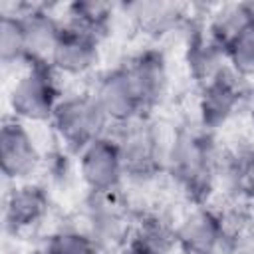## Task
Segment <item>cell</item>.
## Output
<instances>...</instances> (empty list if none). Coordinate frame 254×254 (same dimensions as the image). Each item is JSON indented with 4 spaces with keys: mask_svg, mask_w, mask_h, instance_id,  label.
I'll list each match as a JSON object with an SVG mask.
<instances>
[{
    "mask_svg": "<svg viewBox=\"0 0 254 254\" xmlns=\"http://www.w3.org/2000/svg\"><path fill=\"white\" fill-rule=\"evenodd\" d=\"M165 171L194 206L204 204L220 175V157L208 131L200 127L179 129L169 141Z\"/></svg>",
    "mask_w": 254,
    "mask_h": 254,
    "instance_id": "cell-1",
    "label": "cell"
},
{
    "mask_svg": "<svg viewBox=\"0 0 254 254\" xmlns=\"http://www.w3.org/2000/svg\"><path fill=\"white\" fill-rule=\"evenodd\" d=\"M113 139L119 145L125 179L143 183L155 179L161 171H165L169 143L163 141L157 125L147 115L119 125Z\"/></svg>",
    "mask_w": 254,
    "mask_h": 254,
    "instance_id": "cell-2",
    "label": "cell"
},
{
    "mask_svg": "<svg viewBox=\"0 0 254 254\" xmlns=\"http://www.w3.org/2000/svg\"><path fill=\"white\" fill-rule=\"evenodd\" d=\"M135 218L121 190L87 194L83 230L101 254H117L127 246Z\"/></svg>",
    "mask_w": 254,
    "mask_h": 254,
    "instance_id": "cell-3",
    "label": "cell"
},
{
    "mask_svg": "<svg viewBox=\"0 0 254 254\" xmlns=\"http://www.w3.org/2000/svg\"><path fill=\"white\" fill-rule=\"evenodd\" d=\"M50 123L62 145L75 155L95 139L107 135V125H111L91 91L64 95Z\"/></svg>",
    "mask_w": 254,
    "mask_h": 254,
    "instance_id": "cell-4",
    "label": "cell"
},
{
    "mask_svg": "<svg viewBox=\"0 0 254 254\" xmlns=\"http://www.w3.org/2000/svg\"><path fill=\"white\" fill-rule=\"evenodd\" d=\"M62 97L54 67L30 64L10 89V109L18 121L42 123L52 119Z\"/></svg>",
    "mask_w": 254,
    "mask_h": 254,
    "instance_id": "cell-5",
    "label": "cell"
},
{
    "mask_svg": "<svg viewBox=\"0 0 254 254\" xmlns=\"http://www.w3.org/2000/svg\"><path fill=\"white\" fill-rule=\"evenodd\" d=\"M250 85L238 73L230 69V65L216 75L210 83L200 87L198 95V123L204 131H214L230 121V117L238 111V107L248 99Z\"/></svg>",
    "mask_w": 254,
    "mask_h": 254,
    "instance_id": "cell-6",
    "label": "cell"
},
{
    "mask_svg": "<svg viewBox=\"0 0 254 254\" xmlns=\"http://www.w3.org/2000/svg\"><path fill=\"white\" fill-rule=\"evenodd\" d=\"M228 228L220 212L204 204L192 206L175 224V242L183 254H220Z\"/></svg>",
    "mask_w": 254,
    "mask_h": 254,
    "instance_id": "cell-7",
    "label": "cell"
},
{
    "mask_svg": "<svg viewBox=\"0 0 254 254\" xmlns=\"http://www.w3.org/2000/svg\"><path fill=\"white\" fill-rule=\"evenodd\" d=\"M77 173L87 192L121 190L125 167L113 135H103L77 155Z\"/></svg>",
    "mask_w": 254,
    "mask_h": 254,
    "instance_id": "cell-8",
    "label": "cell"
},
{
    "mask_svg": "<svg viewBox=\"0 0 254 254\" xmlns=\"http://www.w3.org/2000/svg\"><path fill=\"white\" fill-rule=\"evenodd\" d=\"M93 97L111 125L119 127L129 121L147 115L143 101L133 85V79L125 65L107 69L101 73L93 87Z\"/></svg>",
    "mask_w": 254,
    "mask_h": 254,
    "instance_id": "cell-9",
    "label": "cell"
},
{
    "mask_svg": "<svg viewBox=\"0 0 254 254\" xmlns=\"http://www.w3.org/2000/svg\"><path fill=\"white\" fill-rule=\"evenodd\" d=\"M42 163V153L32 133L18 119H6L0 127V169L6 181L26 183Z\"/></svg>",
    "mask_w": 254,
    "mask_h": 254,
    "instance_id": "cell-10",
    "label": "cell"
},
{
    "mask_svg": "<svg viewBox=\"0 0 254 254\" xmlns=\"http://www.w3.org/2000/svg\"><path fill=\"white\" fill-rule=\"evenodd\" d=\"M99 60V40L65 24L62 36L56 44V50L52 54L50 65L56 73L62 75H85L89 73Z\"/></svg>",
    "mask_w": 254,
    "mask_h": 254,
    "instance_id": "cell-11",
    "label": "cell"
},
{
    "mask_svg": "<svg viewBox=\"0 0 254 254\" xmlns=\"http://www.w3.org/2000/svg\"><path fill=\"white\" fill-rule=\"evenodd\" d=\"M125 67L133 79L145 111L149 113L165 99L169 89V67L165 54L157 48H145L137 52L129 64H125Z\"/></svg>",
    "mask_w": 254,
    "mask_h": 254,
    "instance_id": "cell-12",
    "label": "cell"
},
{
    "mask_svg": "<svg viewBox=\"0 0 254 254\" xmlns=\"http://www.w3.org/2000/svg\"><path fill=\"white\" fill-rule=\"evenodd\" d=\"M50 208L46 187L38 183H18L4 200V226L12 234H22L40 224Z\"/></svg>",
    "mask_w": 254,
    "mask_h": 254,
    "instance_id": "cell-13",
    "label": "cell"
},
{
    "mask_svg": "<svg viewBox=\"0 0 254 254\" xmlns=\"http://www.w3.org/2000/svg\"><path fill=\"white\" fill-rule=\"evenodd\" d=\"M18 14L24 22L26 32V65H50L52 54L64 30V20L56 18L42 6H28L24 10H18Z\"/></svg>",
    "mask_w": 254,
    "mask_h": 254,
    "instance_id": "cell-14",
    "label": "cell"
},
{
    "mask_svg": "<svg viewBox=\"0 0 254 254\" xmlns=\"http://www.w3.org/2000/svg\"><path fill=\"white\" fill-rule=\"evenodd\" d=\"M175 224L161 212H143L135 218L125 250L129 254H171L177 248Z\"/></svg>",
    "mask_w": 254,
    "mask_h": 254,
    "instance_id": "cell-15",
    "label": "cell"
},
{
    "mask_svg": "<svg viewBox=\"0 0 254 254\" xmlns=\"http://www.w3.org/2000/svg\"><path fill=\"white\" fill-rule=\"evenodd\" d=\"M187 67L190 77L198 83V87L210 83L216 75H220L226 67V52L222 46H218L206 30L194 32L187 44Z\"/></svg>",
    "mask_w": 254,
    "mask_h": 254,
    "instance_id": "cell-16",
    "label": "cell"
},
{
    "mask_svg": "<svg viewBox=\"0 0 254 254\" xmlns=\"http://www.w3.org/2000/svg\"><path fill=\"white\" fill-rule=\"evenodd\" d=\"M252 24H254V2H234V4L218 6L210 14L204 30L218 46L226 50V46Z\"/></svg>",
    "mask_w": 254,
    "mask_h": 254,
    "instance_id": "cell-17",
    "label": "cell"
},
{
    "mask_svg": "<svg viewBox=\"0 0 254 254\" xmlns=\"http://www.w3.org/2000/svg\"><path fill=\"white\" fill-rule=\"evenodd\" d=\"M113 10H115V6L109 2L77 0L67 6V16L64 22L101 42L105 38V34L109 32V26L113 20Z\"/></svg>",
    "mask_w": 254,
    "mask_h": 254,
    "instance_id": "cell-18",
    "label": "cell"
},
{
    "mask_svg": "<svg viewBox=\"0 0 254 254\" xmlns=\"http://www.w3.org/2000/svg\"><path fill=\"white\" fill-rule=\"evenodd\" d=\"M123 8L145 34L153 36L169 32L183 18L181 6L169 2H131Z\"/></svg>",
    "mask_w": 254,
    "mask_h": 254,
    "instance_id": "cell-19",
    "label": "cell"
},
{
    "mask_svg": "<svg viewBox=\"0 0 254 254\" xmlns=\"http://www.w3.org/2000/svg\"><path fill=\"white\" fill-rule=\"evenodd\" d=\"M0 60L4 65L26 64V32L16 12H4L0 18Z\"/></svg>",
    "mask_w": 254,
    "mask_h": 254,
    "instance_id": "cell-20",
    "label": "cell"
},
{
    "mask_svg": "<svg viewBox=\"0 0 254 254\" xmlns=\"http://www.w3.org/2000/svg\"><path fill=\"white\" fill-rule=\"evenodd\" d=\"M38 254H101L83 228L67 226L54 230Z\"/></svg>",
    "mask_w": 254,
    "mask_h": 254,
    "instance_id": "cell-21",
    "label": "cell"
},
{
    "mask_svg": "<svg viewBox=\"0 0 254 254\" xmlns=\"http://www.w3.org/2000/svg\"><path fill=\"white\" fill-rule=\"evenodd\" d=\"M226 62L234 73L254 81V24L226 46Z\"/></svg>",
    "mask_w": 254,
    "mask_h": 254,
    "instance_id": "cell-22",
    "label": "cell"
},
{
    "mask_svg": "<svg viewBox=\"0 0 254 254\" xmlns=\"http://www.w3.org/2000/svg\"><path fill=\"white\" fill-rule=\"evenodd\" d=\"M248 99H250V107H252V117H254V83L250 85V95H248Z\"/></svg>",
    "mask_w": 254,
    "mask_h": 254,
    "instance_id": "cell-23",
    "label": "cell"
},
{
    "mask_svg": "<svg viewBox=\"0 0 254 254\" xmlns=\"http://www.w3.org/2000/svg\"><path fill=\"white\" fill-rule=\"evenodd\" d=\"M220 254H224V252H220Z\"/></svg>",
    "mask_w": 254,
    "mask_h": 254,
    "instance_id": "cell-24",
    "label": "cell"
}]
</instances>
